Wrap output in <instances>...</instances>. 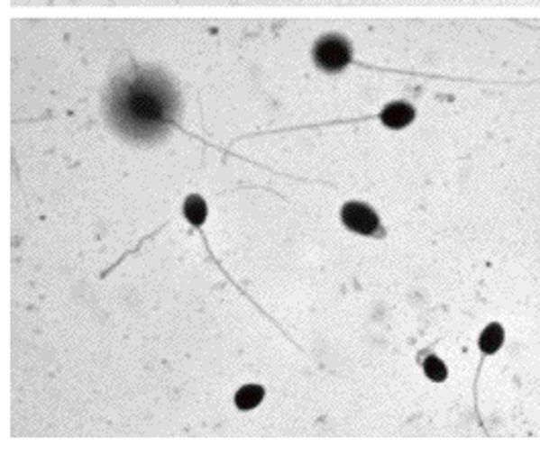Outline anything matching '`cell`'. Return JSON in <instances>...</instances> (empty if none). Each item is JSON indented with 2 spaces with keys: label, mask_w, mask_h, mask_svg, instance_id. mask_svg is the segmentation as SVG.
Returning <instances> with one entry per match:
<instances>
[{
  "label": "cell",
  "mask_w": 540,
  "mask_h": 464,
  "mask_svg": "<svg viewBox=\"0 0 540 464\" xmlns=\"http://www.w3.org/2000/svg\"><path fill=\"white\" fill-rule=\"evenodd\" d=\"M178 108L176 92L158 72H139L114 84L111 119L123 135L150 141L168 131Z\"/></svg>",
  "instance_id": "obj_1"
},
{
  "label": "cell",
  "mask_w": 540,
  "mask_h": 464,
  "mask_svg": "<svg viewBox=\"0 0 540 464\" xmlns=\"http://www.w3.org/2000/svg\"><path fill=\"white\" fill-rule=\"evenodd\" d=\"M351 43L341 35H325L320 37L312 50L315 64L328 74H336L351 64Z\"/></svg>",
  "instance_id": "obj_2"
},
{
  "label": "cell",
  "mask_w": 540,
  "mask_h": 464,
  "mask_svg": "<svg viewBox=\"0 0 540 464\" xmlns=\"http://www.w3.org/2000/svg\"><path fill=\"white\" fill-rule=\"evenodd\" d=\"M343 224L359 234H375L380 231V218L371 206L363 202H347L341 210Z\"/></svg>",
  "instance_id": "obj_3"
},
{
  "label": "cell",
  "mask_w": 540,
  "mask_h": 464,
  "mask_svg": "<svg viewBox=\"0 0 540 464\" xmlns=\"http://www.w3.org/2000/svg\"><path fill=\"white\" fill-rule=\"evenodd\" d=\"M414 114H416L414 108L406 105V102H391L381 110L380 119L388 129H404L414 121Z\"/></svg>",
  "instance_id": "obj_4"
},
{
  "label": "cell",
  "mask_w": 540,
  "mask_h": 464,
  "mask_svg": "<svg viewBox=\"0 0 540 464\" xmlns=\"http://www.w3.org/2000/svg\"><path fill=\"white\" fill-rule=\"evenodd\" d=\"M263 387H260V385H245V387L237 391V397H234V404H237L239 410L247 412V410H253V407H257L261 404L263 399Z\"/></svg>",
  "instance_id": "obj_5"
},
{
  "label": "cell",
  "mask_w": 540,
  "mask_h": 464,
  "mask_svg": "<svg viewBox=\"0 0 540 464\" xmlns=\"http://www.w3.org/2000/svg\"><path fill=\"white\" fill-rule=\"evenodd\" d=\"M206 202L200 196H188L184 202V216L190 220L194 226H200L206 220Z\"/></svg>",
  "instance_id": "obj_6"
},
{
  "label": "cell",
  "mask_w": 540,
  "mask_h": 464,
  "mask_svg": "<svg viewBox=\"0 0 540 464\" xmlns=\"http://www.w3.org/2000/svg\"><path fill=\"white\" fill-rule=\"evenodd\" d=\"M504 342V330L499 324H491L483 330V334L480 336V349L485 352V355H491L496 352L499 346Z\"/></svg>",
  "instance_id": "obj_7"
},
{
  "label": "cell",
  "mask_w": 540,
  "mask_h": 464,
  "mask_svg": "<svg viewBox=\"0 0 540 464\" xmlns=\"http://www.w3.org/2000/svg\"><path fill=\"white\" fill-rule=\"evenodd\" d=\"M425 373L430 381H436V383L447 379V367H444L443 360H438L436 357H428L425 360Z\"/></svg>",
  "instance_id": "obj_8"
}]
</instances>
